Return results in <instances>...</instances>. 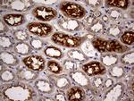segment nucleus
I'll list each match as a JSON object with an SVG mask.
<instances>
[{
    "label": "nucleus",
    "mask_w": 134,
    "mask_h": 101,
    "mask_svg": "<svg viewBox=\"0 0 134 101\" xmlns=\"http://www.w3.org/2000/svg\"><path fill=\"white\" fill-rule=\"evenodd\" d=\"M31 15L38 21L47 23L57 19L59 14L58 11L52 6L46 5H37L31 10Z\"/></svg>",
    "instance_id": "obj_5"
},
{
    "label": "nucleus",
    "mask_w": 134,
    "mask_h": 101,
    "mask_svg": "<svg viewBox=\"0 0 134 101\" xmlns=\"http://www.w3.org/2000/svg\"><path fill=\"white\" fill-rule=\"evenodd\" d=\"M29 44L31 45V48L35 51L43 50V49L47 46V41H45L41 38H37V37L31 38V40H30V41H29Z\"/></svg>",
    "instance_id": "obj_34"
},
{
    "label": "nucleus",
    "mask_w": 134,
    "mask_h": 101,
    "mask_svg": "<svg viewBox=\"0 0 134 101\" xmlns=\"http://www.w3.org/2000/svg\"><path fill=\"white\" fill-rule=\"evenodd\" d=\"M100 62L105 67H110V66L117 64L119 63V57L117 54H111V53L101 54Z\"/></svg>",
    "instance_id": "obj_28"
},
{
    "label": "nucleus",
    "mask_w": 134,
    "mask_h": 101,
    "mask_svg": "<svg viewBox=\"0 0 134 101\" xmlns=\"http://www.w3.org/2000/svg\"><path fill=\"white\" fill-rule=\"evenodd\" d=\"M119 38H120V42L124 44V46L132 47L134 43V32L132 30L125 31L122 32V34Z\"/></svg>",
    "instance_id": "obj_32"
},
{
    "label": "nucleus",
    "mask_w": 134,
    "mask_h": 101,
    "mask_svg": "<svg viewBox=\"0 0 134 101\" xmlns=\"http://www.w3.org/2000/svg\"><path fill=\"white\" fill-rule=\"evenodd\" d=\"M17 79L21 81L24 82H32L35 81L38 77V72H34L27 67H19L16 71Z\"/></svg>",
    "instance_id": "obj_16"
},
{
    "label": "nucleus",
    "mask_w": 134,
    "mask_h": 101,
    "mask_svg": "<svg viewBox=\"0 0 134 101\" xmlns=\"http://www.w3.org/2000/svg\"><path fill=\"white\" fill-rule=\"evenodd\" d=\"M81 70L88 75V77H94L98 75L104 76L107 74V69L101 62L98 61H88L87 63L81 65Z\"/></svg>",
    "instance_id": "obj_11"
},
{
    "label": "nucleus",
    "mask_w": 134,
    "mask_h": 101,
    "mask_svg": "<svg viewBox=\"0 0 134 101\" xmlns=\"http://www.w3.org/2000/svg\"><path fill=\"white\" fill-rule=\"evenodd\" d=\"M67 100H85L86 99V93L84 89L78 85L71 86L66 92Z\"/></svg>",
    "instance_id": "obj_18"
},
{
    "label": "nucleus",
    "mask_w": 134,
    "mask_h": 101,
    "mask_svg": "<svg viewBox=\"0 0 134 101\" xmlns=\"http://www.w3.org/2000/svg\"><path fill=\"white\" fill-rule=\"evenodd\" d=\"M54 98L55 100L58 101H65L67 100V96L64 91H61V89H58V91L54 94Z\"/></svg>",
    "instance_id": "obj_38"
},
{
    "label": "nucleus",
    "mask_w": 134,
    "mask_h": 101,
    "mask_svg": "<svg viewBox=\"0 0 134 101\" xmlns=\"http://www.w3.org/2000/svg\"><path fill=\"white\" fill-rule=\"evenodd\" d=\"M47 69L52 74H62L64 72L63 65L55 60H48L47 62Z\"/></svg>",
    "instance_id": "obj_31"
},
{
    "label": "nucleus",
    "mask_w": 134,
    "mask_h": 101,
    "mask_svg": "<svg viewBox=\"0 0 134 101\" xmlns=\"http://www.w3.org/2000/svg\"><path fill=\"white\" fill-rule=\"evenodd\" d=\"M47 79L54 84L57 89L67 91L72 86V81L67 74H49Z\"/></svg>",
    "instance_id": "obj_14"
},
{
    "label": "nucleus",
    "mask_w": 134,
    "mask_h": 101,
    "mask_svg": "<svg viewBox=\"0 0 134 101\" xmlns=\"http://www.w3.org/2000/svg\"><path fill=\"white\" fill-rule=\"evenodd\" d=\"M26 29L29 31L31 35L35 36L37 38H47L54 33L53 25L47 23H42V21H31L27 23Z\"/></svg>",
    "instance_id": "obj_6"
},
{
    "label": "nucleus",
    "mask_w": 134,
    "mask_h": 101,
    "mask_svg": "<svg viewBox=\"0 0 134 101\" xmlns=\"http://www.w3.org/2000/svg\"><path fill=\"white\" fill-rule=\"evenodd\" d=\"M126 91V86L124 82L119 81L114 83L110 89L103 92L102 100L104 101H117L122 98Z\"/></svg>",
    "instance_id": "obj_10"
},
{
    "label": "nucleus",
    "mask_w": 134,
    "mask_h": 101,
    "mask_svg": "<svg viewBox=\"0 0 134 101\" xmlns=\"http://www.w3.org/2000/svg\"><path fill=\"white\" fill-rule=\"evenodd\" d=\"M93 48L100 54H124L131 50V47L124 46L119 40L114 38H104L95 37L91 40Z\"/></svg>",
    "instance_id": "obj_2"
},
{
    "label": "nucleus",
    "mask_w": 134,
    "mask_h": 101,
    "mask_svg": "<svg viewBox=\"0 0 134 101\" xmlns=\"http://www.w3.org/2000/svg\"><path fill=\"white\" fill-rule=\"evenodd\" d=\"M84 4L94 11L98 10L100 6L103 5V2L100 1V0H85Z\"/></svg>",
    "instance_id": "obj_37"
},
{
    "label": "nucleus",
    "mask_w": 134,
    "mask_h": 101,
    "mask_svg": "<svg viewBox=\"0 0 134 101\" xmlns=\"http://www.w3.org/2000/svg\"><path fill=\"white\" fill-rule=\"evenodd\" d=\"M35 5L36 4L30 0H12V1L6 2L5 9L9 10L10 13L24 14L33 9Z\"/></svg>",
    "instance_id": "obj_9"
},
{
    "label": "nucleus",
    "mask_w": 134,
    "mask_h": 101,
    "mask_svg": "<svg viewBox=\"0 0 134 101\" xmlns=\"http://www.w3.org/2000/svg\"><path fill=\"white\" fill-rule=\"evenodd\" d=\"M107 16L108 17L109 21H119L124 18V13L122 11L116 9V8H110L107 12Z\"/></svg>",
    "instance_id": "obj_35"
},
{
    "label": "nucleus",
    "mask_w": 134,
    "mask_h": 101,
    "mask_svg": "<svg viewBox=\"0 0 134 101\" xmlns=\"http://www.w3.org/2000/svg\"><path fill=\"white\" fill-rule=\"evenodd\" d=\"M0 60H1V64H4L8 67L14 68L20 64V60L16 55V54L11 52V51L1 50Z\"/></svg>",
    "instance_id": "obj_17"
},
{
    "label": "nucleus",
    "mask_w": 134,
    "mask_h": 101,
    "mask_svg": "<svg viewBox=\"0 0 134 101\" xmlns=\"http://www.w3.org/2000/svg\"><path fill=\"white\" fill-rule=\"evenodd\" d=\"M17 78L16 72L14 71L5 68V64H1V74H0V81L2 83H11L15 81Z\"/></svg>",
    "instance_id": "obj_22"
},
{
    "label": "nucleus",
    "mask_w": 134,
    "mask_h": 101,
    "mask_svg": "<svg viewBox=\"0 0 134 101\" xmlns=\"http://www.w3.org/2000/svg\"><path fill=\"white\" fill-rule=\"evenodd\" d=\"M63 68L64 70L65 71L67 72H71L72 71L76 70L77 68V64H76V62H74L73 60L72 59H64L63 61Z\"/></svg>",
    "instance_id": "obj_36"
},
{
    "label": "nucleus",
    "mask_w": 134,
    "mask_h": 101,
    "mask_svg": "<svg viewBox=\"0 0 134 101\" xmlns=\"http://www.w3.org/2000/svg\"><path fill=\"white\" fill-rule=\"evenodd\" d=\"M1 19L9 28H19L27 23L25 14L18 13H7L2 15Z\"/></svg>",
    "instance_id": "obj_12"
},
{
    "label": "nucleus",
    "mask_w": 134,
    "mask_h": 101,
    "mask_svg": "<svg viewBox=\"0 0 134 101\" xmlns=\"http://www.w3.org/2000/svg\"><path fill=\"white\" fill-rule=\"evenodd\" d=\"M1 93L6 99L15 101L34 100L38 98V92L31 85L24 81H14L11 83H2Z\"/></svg>",
    "instance_id": "obj_1"
},
{
    "label": "nucleus",
    "mask_w": 134,
    "mask_h": 101,
    "mask_svg": "<svg viewBox=\"0 0 134 101\" xmlns=\"http://www.w3.org/2000/svg\"><path fill=\"white\" fill-rule=\"evenodd\" d=\"M21 62H23V65L25 67L37 72H42L47 67L46 59L40 55H33V54H31V55L25 57L24 58L21 59Z\"/></svg>",
    "instance_id": "obj_8"
},
{
    "label": "nucleus",
    "mask_w": 134,
    "mask_h": 101,
    "mask_svg": "<svg viewBox=\"0 0 134 101\" xmlns=\"http://www.w3.org/2000/svg\"><path fill=\"white\" fill-rule=\"evenodd\" d=\"M119 62L124 66H132L134 64V52L130 50L128 52L121 54V57H119Z\"/></svg>",
    "instance_id": "obj_33"
},
{
    "label": "nucleus",
    "mask_w": 134,
    "mask_h": 101,
    "mask_svg": "<svg viewBox=\"0 0 134 101\" xmlns=\"http://www.w3.org/2000/svg\"><path fill=\"white\" fill-rule=\"evenodd\" d=\"M43 54L48 58L53 59H62L64 57V54L59 48L53 45H47V46L43 49Z\"/></svg>",
    "instance_id": "obj_24"
},
{
    "label": "nucleus",
    "mask_w": 134,
    "mask_h": 101,
    "mask_svg": "<svg viewBox=\"0 0 134 101\" xmlns=\"http://www.w3.org/2000/svg\"><path fill=\"white\" fill-rule=\"evenodd\" d=\"M129 89L131 91V94H133V80L131 79L130 81V85H129Z\"/></svg>",
    "instance_id": "obj_41"
},
{
    "label": "nucleus",
    "mask_w": 134,
    "mask_h": 101,
    "mask_svg": "<svg viewBox=\"0 0 134 101\" xmlns=\"http://www.w3.org/2000/svg\"><path fill=\"white\" fill-rule=\"evenodd\" d=\"M69 77L76 85L83 89H90V79L82 70H74L69 72Z\"/></svg>",
    "instance_id": "obj_15"
},
{
    "label": "nucleus",
    "mask_w": 134,
    "mask_h": 101,
    "mask_svg": "<svg viewBox=\"0 0 134 101\" xmlns=\"http://www.w3.org/2000/svg\"><path fill=\"white\" fill-rule=\"evenodd\" d=\"M57 24L58 28H60V30H62L66 33L79 32L85 28V25L81 21L76 20V19L66 18V17H62V18L58 19Z\"/></svg>",
    "instance_id": "obj_7"
},
{
    "label": "nucleus",
    "mask_w": 134,
    "mask_h": 101,
    "mask_svg": "<svg viewBox=\"0 0 134 101\" xmlns=\"http://www.w3.org/2000/svg\"><path fill=\"white\" fill-rule=\"evenodd\" d=\"M13 37L17 42H27L31 40V34L26 28L19 27L13 31Z\"/></svg>",
    "instance_id": "obj_26"
},
{
    "label": "nucleus",
    "mask_w": 134,
    "mask_h": 101,
    "mask_svg": "<svg viewBox=\"0 0 134 101\" xmlns=\"http://www.w3.org/2000/svg\"><path fill=\"white\" fill-rule=\"evenodd\" d=\"M67 55L70 59L81 64L87 63V62H88V59H90V57L82 50L78 48H72L69 51H67Z\"/></svg>",
    "instance_id": "obj_19"
},
{
    "label": "nucleus",
    "mask_w": 134,
    "mask_h": 101,
    "mask_svg": "<svg viewBox=\"0 0 134 101\" xmlns=\"http://www.w3.org/2000/svg\"><path fill=\"white\" fill-rule=\"evenodd\" d=\"M34 89H36V91L38 93L41 94V95H47V96H52L55 93V86L53 83L51 82L50 80L48 79H37L34 81L33 84Z\"/></svg>",
    "instance_id": "obj_13"
},
{
    "label": "nucleus",
    "mask_w": 134,
    "mask_h": 101,
    "mask_svg": "<svg viewBox=\"0 0 134 101\" xmlns=\"http://www.w3.org/2000/svg\"><path fill=\"white\" fill-rule=\"evenodd\" d=\"M105 29H107V24L100 18L97 19L96 21H93L91 24L86 27V31L90 34H92V35L102 34L105 31Z\"/></svg>",
    "instance_id": "obj_21"
},
{
    "label": "nucleus",
    "mask_w": 134,
    "mask_h": 101,
    "mask_svg": "<svg viewBox=\"0 0 134 101\" xmlns=\"http://www.w3.org/2000/svg\"><path fill=\"white\" fill-rule=\"evenodd\" d=\"M114 84V79H112L111 77H109V78H105V82H104V85H105V91L110 89V88H111Z\"/></svg>",
    "instance_id": "obj_39"
},
{
    "label": "nucleus",
    "mask_w": 134,
    "mask_h": 101,
    "mask_svg": "<svg viewBox=\"0 0 134 101\" xmlns=\"http://www.w3.org/2000/svg\"><path fill=\"white\" fill-rule=\"evenodd\" d=\"M104 82H105V77H103L102 75L92 77V79L90 80V89L96 94L99 95V93L105 91Z\"/></svg>",
    "instance_id": "obj_23"
},
{
    "label": "nucleus",
    "mask_w": 134,
    "mask_h": 101,
    "mask_svg": "<svg viewBox=\"0 0 134 101\" xmlns=\"http://www.w3.org/2000/svg\"><path fill=\"white\" fill-rule=\"evenodd\" d=\"M87 36H74L66 32L55 31L51 35L50 40L54 44L67 48H78L87 40Z\"/></svg>",
    "instance_id": "obj_3"
},
{
    "label": "nucleus",
    "mask_w": 134,
    "mask_h": 101,
    "mask_svg": "<svg viewBox=\"0 0 134 101\" xmlns=\"http://www.w3.org/2000/svg\"><path fill=\"white\" fill-rule=\"evenodd\" d=\"M127 68L124 65H120V64H114L108 67L107 70V74L109 77H111L114 80H121L126 75Z\"/></svg>",
    "instance_id": "obj_20"
},
{
    "label": "nucleus",
    "mask_w": 134,
    "mask_h": 101,
    "mask_svg": "<svg viewBox=\"0 0 134 101\" xmlns=\"http://www.w3.org/2000/svg\"><path fill=\"white\" fill-rule=\"evenodd\" d=\"M105 5L108 8H116L121 11H126L130 6L128 0H107L105 2Z\"/></svg>",
    "instance_id": "obj_29"
},
{
    "label": "nucleus",
    "mask_w": 134,
    "mask_h": 101,
    "mask_svg": "<svg viewBox=\"0 0 134 101\" xmlns=\"http://www.w3.org/2000/svg\"><path fill=\"white\" fill-rule=\"evenodd\" d=\"M14 52L16 55H19L21 57H28V55H31L32 50L31 45L27 42H16L14 47Z\"/></svg>",
    "instance_id": "obj_25"
},
{
    "label": "nucleus",
    "mask_w": 134,
    "mask_h": 101,
    "mask_svg": "<svg viewBox=\"0 0 134 101\" xmlns=\"http://www.w3.org/2000/svg\"><path fill=\"white\" fill-rule=\"evenodd\" d=\"M15 45V40L13 36L6 35V34H1L0 37V48L1 50L10 51L14 49V47Z\"/></svg>",
    "instance_id": "obj_27"
},
{
    "label": "nucleus",
    "mask_w": 134,
    "mask_h": 101,
    "mask_svg": "<svg viewBox=\"0 0 134 101\" xmlns=\"http://www.w3.org/2000/svg\"><path fill=\"white\" fill-rule=\"evenodd\" d=\"M58 9L66 18L82 20L87 16V10L81 4L72 1H63L58 4Z\"/></svg>",
    "instance_id": "obj_4"
},
{
    "label": "nucleus",
    "mask_w": 134,
    "mask_h": 101,
    "mask_svg": "<svg viewBox=\"0 0 134 101\" xmlns=\"http://www.w3.org/2000/svg\"><path fill=\"white\" fill-rule=\"evenodd\" d=\"M124 31V27L120 26L118 24H111L109 27H107L105 29V35L107 37H110L112 38H114V40H117L121 37V35L122 34V32Z\"/></svg>",
    "instance_id": "obj_30"
},
{
    "label": "nucleus",
    "mask_w": 134,
    "mask_h": 101,
    "mask_svg": "<svg viewBox=\"0 0 134 101\" xmlns=\"http://www.w3.org/2000/svg\"><path fill=\"white\" fill-rule=\"evenodd\" d=\"M10 30V28L7 26V25L5 24V23H4V21L0 20V31H1V34H5L6 32H8Z\"/></svg>",
    "instance_id": "obj_40"
}]
</instances>
